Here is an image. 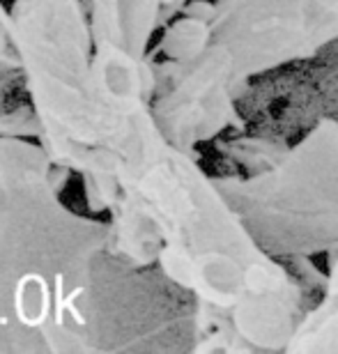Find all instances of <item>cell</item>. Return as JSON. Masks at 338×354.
<instances>
[{
	"label": "cell",
	"mask_w": 338,
	"mask_h": 354,
	"mask_svg": "<svg viewBox=\"0 0 338 354\" xmlns=\"http://www.w3.org/2000/svg\"><path fill=\"white\" fill-rule=\"evenodd\" d=\"M72 173L37 138L0 136V354L131 350L140 267L111 253L109 221L62 203Z\"/></svg>",
	"instance_id": "obj_1"
},
{
	"label": "cell",
	"mask_w": 338,
	"mask_h": 354,
	"mask_svg": "<svg viewBox=\"0 0 338 354\" xmlns=\"http://www.w3.org/2000/svg\"><path fill=\"white\" fill-rule=\"evenodd\" d=\"M10 37L39 145L81 177L90 207L109 209L168 150L157 118L145 99L111 97L97 81L83 0H14Z\"/></svg>",
	"instance_id": "obj_2"
}]
</instances>
